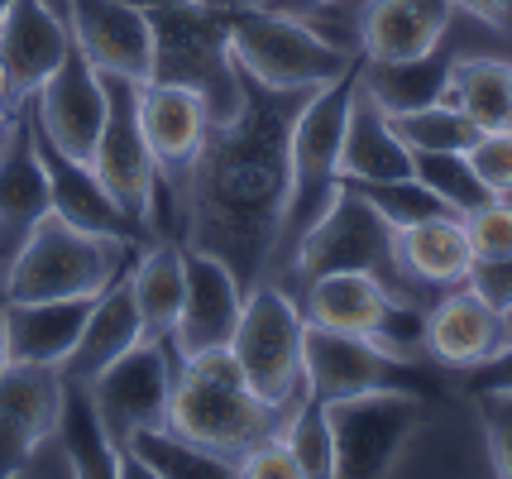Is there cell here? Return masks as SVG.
<instances>
[{"label":"cell","instance_id":"1","mask_svg":"<svg viewBox=\"0 0 512 479\" xmlns=\"http://www.w3.org/2000/svg\"><path fill=\"white\" fill-rule=\"evenodd\" d=\"M307 92H273L240 77V106L211 125L201 159L187 173L192 250L225 259L254 288L283 240L288 216V135Z\"/></svg>","mask_w":512,"mask_h":479},{"label":"cell","instance_id":"2","mask_svg":"<svg viewBox=\"0 0 512 479\" xmlns=\"http://www.w3.org/2000/svg\"><path fill=\"white\" fill-rule=\"evenodd\" d=\"M283 422H288V412L268 408L264 398L249 388V379L240 374L235 355H230V345L192 355V360L178 365L173 403H168V427L178 436H187V441L235 460L254 441L283 432Z\"/></svg>","mask_w":512,"mask_h":479},{"label":"cell","instance_id":"3","mask_svg":"<svg viewBox=\"0 0 512 479\" xmlns=\"http://www.w3.org/2000/svg\"><path fill=\"white\" fill-rule=\"evenodd\" d=\"M154 29V72L149 82L187 87L206 96L216 120L240 106V68L230 58L225 5L211 0H149L144 5Z\"/></svg>","mask_w":512,"mask_h":479},{"label":"cell","instance_id":"4","mask_svg":"<svg viewBox=\"0 0 512 479\" xmlns=\"http://www.w3.org/2000/svg\"><path fill=\"white\" fill-rule=\"evenodd\" d=\"M130 240H111L96 230L67 226L63 216L48 211L29 230L20 254L0 274L5 302H44V297H96L111 278L130 269Z\"/></svg>","mask_w":512,"mask_h":479},{"label":"cell","instance_id":"5","mask_svg":"<svg viewBox=\"0 0 512 479\" xmlns=\"http://www.w3.org/2000/svg\"><path fill=\"white\" fill-rule=\"evenodd\" d=\"M225 34H230V58H235L240 77H254L273 92H316L359 58V53H345L340 44L321 39L302 15L273 10V5L264 10L225 5Z\"/></svg>","mask_w":512,"mask_h":479},{"label":"cell","instance_id":"6","mask_svg":"<svg viewBox=\"0 0 512 479\" xmlns=\"http://www.w3.org/2000/svg\"><path fill=\"white\" fill-rule=\"evenodd\" d=\"M359 72H364V53L326 87L307 92V101L297 106L288 135V216H283L288 240H297L312 226L340 183V139H345L350 106L359 96Z\"/></svg>","mask_w":512,"mask_h":479},{"label":"cell","instance_id":"7","mask_svg":"<svg viewBox=\"0 0 512 479\" xmlns=\"http://www.w3.org/2000/svg\"><path fill=\"white\" fill-rule=\"evenodd\" d=\"M302 369H307V398H316V403L374 393V388H398V393H417V398L446 393L441 374L417 365L412 355H402L374 336L331 331L316 321H307V331H302Z\"/></svg>","mask_w":512,"mask_h":479},{"label":"cell","instance_id":"8","mask_svg":"<svg viewBox=\"0 0 512 479\" xmlns=\"http://www.w3.org/2000/svg\"><path fill=\"white\" fill-rule=\"evenodd\" d=\"M422 408L426 398L398 393V388H374V393H350V398L321 403V422H326V441H331V475H393L407 441L422 427Z\"/></svg>","mask_w":512,"mask_h":479},{"label":"cell","instance_id":"9","mask_svg":"<svg viewBox=\"0 0 512 479\" xmlns=\"http://www.w3.org/2000/svg\"><path fill=\"white\" fill-rule=\"evenodd\" d=\"M302 331H307V317L297 312V302L283 288L254 283L245 293V312L230 336V355L249 379V388L278 412H292L297 398L307 393Z\"/></svg>","mask_w":512,"mask_h":479},{"label":"cell","instance_id":"10","mask_svg":"<svg viewBox=\"0 0 512 479\" xmlns=\"http://www.w3.org/2000/svg\"><path fill=\"white\" fill-rule=\"evenodd\" d=\"M139 82H125V77H106V125H101V139L91 149V168L96 178L111 187V197L125 211H130L139 226L149 230L154 221H168L178 197L158 183V163L149 154V139L139 130Z\"/></svg>","mask_w":512,"mask_h":479},{"label":"cell","instance_id":"11","mask_svg":"<svg viewBox=\"0 0 512 479\" xmlns=\"http://www.w3.org/2000/svg\"><path fill=\"white\" fill-rule=\"evenodd\" d=\"M292 269L302 278L355 269V274H374L388 283V274L398 269V259H393V226L359 197L355 187L335 183L331 202L321 206V216L297 235Z\"/></svg>","mask_w":512,"mask_h":479},{"label":"cell","instance_id":"12","mask_svg":"<svg viewBox=\"0 0 512 479\" xmlns=\"http://www.w3.org/2000/svg\"><path fill=\"white\" fill-rule=\"evenodd\" d=\"M307 321L331 326V331L374 336V341L393 345L402 355H407L412 345H422V326H426L422 312L407 307L383 278L355 274V269L312 278V288H307Z\"/></svg>","mask_w":512,"mask_h":479},{"label":"cell","instance_id":"13","mask_svg":"<svg viewBox=\"0 0 512 479\" xmlns=\"http://www.w3.org/2000/svg\"><path fill=\"white\" fill-rule=\"evenodd\" d=\"M168 355H173L168 341H139L96 379H87L115 446H125L130 436L149 432V427H168V403H173V379H178Z\"/></svg>","mask_w":512,"mask_h":479},{"label":"cell","instance_id":"14","mask_svg":"<svg viewBox=\"0 0 512 479\" xmlns=\"http://www.w3.org/2000/svg\"><path fill=\"white\" fill-rule=\"evenodd\" d=\"M48 211L53 197H48L44 159L34 149V101L24 96L0 130V274L10 269V259Z\"/></svg>","mask_w":512,"mask_h":479},{"label":"cell","instance_id":"15","mask_svg":"<svg viewBox=\"0 0 512 479\" xmlns=\"http://www.w3.org/2000/svg\"><path fill=\"white\" fill-rule=\"evenodd\" d=\"M63 15L77 48L101 77H125L139 87L149 82L154 29L144 15V0H63Z\"/></svg>","mask_w":512,"mask_h":479},{"label":"cell","instance_id":"16","mask_svg":"<svg viewBox=\"0 0 512 479\" xmlns=\"http://www.w3.org/2000/svg\"><path fill=\"white\" fill-rule=\"evenodd\" d=\"M182 264H187V293H182V312L173 336H168V350L178 360H192V355L230 345L235 326H240V312H245L249 288L235 278V269L225 259H216L206 250L182 245Z\"/></svg>","mask_w":512,"mask_h":479},{"label":"cell","instance_id":"17","mask_svg":"<svg viewBox=\"0 0 512 479\" xmlns=\"http://www.w3.org/2000/svg\"><path fill=\"white\" fill-rule=\"evenodd\" d=\"M134 106H139V130L149 139V154L158 163V183L168 187L173 197H182L187 173L201 159L206 135L216 125L206 96L187 92V87H168V82H144Z\"/></svg>","mask_w":512,"mask_h":479},{"label":"cell","instance_id":"18","mask_svg":"<svg viewBox=\"0 0 512 479\" xmlns=\"http://www.w3.org/2000/svg\"><path fill=\"white\" fill-rule=\"evenodd\" d=\"M63 393L58 365H10L0 369V479L24 475L53 436Z\"/></svg>","mask_w":512,"mask_h":479},{"label":"cell","instance_id":"19","mask_svg":"<svg viewBox=\"0 0 512 479\" xmlns=\"http://www.w3.org/2000/svg\"><path fill=\"white\" fill-rule=\"evenodd\" d=\"M34 115H39V130L63 154L91 159L101 125H106V77L91 68V58L77 48V39L63 53V63L53 68V77L34 92Z\"/></svg>","mask_w":512,"mask_h":479},{"label":"cell","instance_id":"20","mask_svg":"<svg viewBox=\"0 0 512 479\" xmlns=\"http://www.w3.org/2000/svg\"><path fill=\"white\" fill-rule=\"evenodd\" d=\"M34 149L44 159V178H48V197H53V216H63L67 226L96 230V235H111V240H130L139 245L149 230L134 221L125 206L111 197V187L96 178V168L87 159H72L63 154L53 139L39 130V115H34Z\"/></svg>","mask_w":512,"mask_h":479},{"label":"cell","instance_id":"21","mask_svg":"<svg viewBox=\"0 0 512 479\" xmlns=\"http://www.w3.org/2000/svg\"><path fill=\"white\" fill-rule=\"evenodd\" d=\"M422 345L436 365L474 369L503 345V307L474 283H455L422 326Z\"/></svg>","mask_w":512,"mask_h":479},{"label":"cell","instance_id":"22","mask_svg":"<svg viewBox=\"0 0 512 479\" xmlns=\"http://www.w3.org/2000/svg\"><path fill=\"white\" fill-rule=\"evenodd\" d=\"M67 48L72 29L53 0H10L0 10V58L24 96H34L53 77Z\"/></svg>","mask_w":512,"mask_h":479},{"label":"cell","instance_id":"23","mask_svg":"<svg viewBox=\"0 0 512 479\" xmlns=\"http://www.w3.org/2000/svg\"><path fill=\"white\" fill-rule=\"evenodd\" d=\"M450 20H455L450 0H369L359 20V53L369 63L431 53L441 48Z\"/></svg>","mask_w":512,"mask_h":479},{"label":"cell","instance_id":"24","mask_svg":"<svg viewBox=\"0 0 512 479\" xmlns=\"http://www.w3.org/2000/svg\"><path fill=\"white\" fill-rule=\"evenodd\" d=\"M96 297H44V302H5V350L20 365H58L87 326Z\"/></svg>","mask_w":512,"mask_h":479},{"label":"cell","instance_id":"25","mask_svg":"<svg viewBox=\"0 0 512 479\" xmlns=\"http://www.w3.org/2000/svg\"><path fill=\"white\" fill-rule=\"evenodd\" d=\"M393 259L402 278H417L426 288H455L474 278V245L465 216H426L393 230Z\"/></svg>","mask_w":512,"mask_h":479},{"label":"cell","instance_id":"26","mask_svg":"<svg viewBox=\"0 0 512 479\" xmlns=\"http://www.w3.org/2000/svg\"><path fill=\"white\" fill-rule=\"evenodd\" d=\"M139 341H144V321H139V307H134L130 293V269H125L96 293L87 326H82V336L72 345V355L63 360V374L67 379H96L111 360H120Z\"/></svg>","mask_w":512,"mask_h":479},{"label":"cell","instance_id":"27","mask_svg":"<svg viewBox=\"0 0 512 479\" xmlns=\"http://www.w3.org/2000/svg\"><path fill=\"white\" fill-rule=\"evenodd\" d=\"M63 456L67 475L82 479H106L120 475V446L111 441L96 398H91L87 379H67L63 374V393H58V417H53V436H48Z\"/></svg>","mask_w":512,"mask_h":479},{"label":"cell","instance_id":"28","mask_svg":"<svg viewBox=\"0 0 512 479\" xmlns=\"http://www.w3.org/2000/svg\"><path fill=\"white\" fill-rule=\"evenodd\" d=\"M340 178L345 183H388V178H412V149L398 139L393 120L364 96L359 87L350 106V125L340 139Z\"/></svg>","mask_w":512,"mask_h":479},{"label":"cell","instance_id":"29","mask_svg":"<svg viewBox=\"0 0 512 479\" xmlns=\"http://www.w3.org/2000/svg\"><path fill=\"white\" fill-rule=\"evenodd\" d=\"M450 63L455 58H450L446 48H431V53H417V58H388V63H369L364 58L359 87L388 115L436 106L450 92Z\"/></svg>","mask_w":512,"mask_h":479},{"label":"cell","instance_id":"30","mask_svg":"<svg viewBox=\"0 0 512 479\" xmlns=\"http://www.w3.org/2000/svg\"><path fill=\"white\" fill-rule=\"evenodd\" d=\"M130 293L144 321V341H168L182 312V293H187V264H182V245L163 240L149 254H139L130 264Z\"/></svg>","mask_w":512,"mask_h":479},{"label":"cell","instance_id":"31","mask_svg":"<svg viewBox=\"0 0 512 479\" xmlns=\"http://www.w3.org/2000/svg\"><path fill=\"white\" fill-rule=\"evenodd\" d=\"M120 460L139 465V475L149 479H225L235 475V460L206 451L197 441L178 436L173 427H149V432L130 436L120 446Z\"/></svg>","mask_w":512,"mask_h":479},{"label":"cell","instance_id":"32","mask_svg":"<svg viewBox=\"0 0 512 479\" xmlns=\"http://www.w3.org/2000/svg\"><path fill=\"white\" fill-rule=\"evenodd\" d=\"M508 72H512V63H498V58H455L450 63L446 101L460 106L479 130H508L512 125Z\"/></svg>","mask_w":512,"mask_h":479},{"label":"cell","instance_id":"33","mask_svg":"<svg viewBox=\"0 0 512 479\" xmlns=\"http://www.w3.org/2000/svg\"><path fill=\"white\" fill-rule=\"evenodd\" d=\"M388 120H393L398 139L412 154H469V144L484 135V130H479L460 106H450V101L417 106V111H398V115H388Z\"/></svg>","mask_w":512,"mask_h":479},{"label":"cell","instance_id":"34","mask_svg":"<svg viewBox=\"0 0 512 479\" xmlns=\"http://www.w3.org/2000/svg\"><path fill=\"white\" fill-rule=\"evenodd\" d=\"M412 178L431 187L455 216H469L474 206H484L493 197L489 187L479 183L469 154H412Z\"/></svg>","mask_w":512,"mask_h":479},{"label":"cell","instance_id":"35","mask_svg":"<svg viewBox=\"0 0 512 479\" xmlns=\"http://www.w3.org/2000/svg\"><path fill=\"white\" fill-rule=\"evenodd\" d=\"M345 183V178H340ZM345 187H355L364 202L379 211L383 221L393 230L402 226H412V221H426V216H455L431 187H422L417 178H388V183H345Z\"/></svg>","mask_w":512,"mask_h":479},{"label":"cell","instance_id":"36","mask_svg":"<svg viewBox=\"0 0 512 479\" xmlns=\"http://www.w3.org/2000/svg\"><path fill=\"white\" fill-rule=\"evenodd\" d=\"M283 436H288V446L302 460V479L331 475V441H326V422H321V403L316 398H307V393L297 398V408L283 422Z\"/></svg>","mask_w":512,"mask_h":479},{"label":"cell","instance_id":"37","mask_svg":"<svg viewBox=\"0 0 512 479\" xmlns=\"http://www.w3.org/2000/svg\"><path fill=\"white\" fill-rule=\"evenodd\" d=\"M469 245H474V269L484 264H508L512 259V202L508 197H489L465 216Z\"/></svg>","mask_w":512,"mask_h":479},{"label":"cell","instance_id":"38","mask_svg":"<svg viewBox=\"0 0 512 479\" xmlns=\"http://www.w3.org/2000/svg\"><path fill=\"white\" fill-rule=\"evenodd\" d=\"M235 479H302V460L288 446V436L273 432L235 456Z\"/></svg>","mask_w":512,"mask_h":479},{"label":"cell","instance_id":"39","mask_svg":"<svg viewBox=\"0 0 512 479\" xmlns=\"http://www.w3.org/2000/svg\"><path fill=\"white\" fill-rule=\"evenodd\" d=\"M469 163L493 197H512V125L508 130H484L469 144Z\"/></svg>","mask_w":512,"mask_h":479},{"label":"cell","instance_id":"40","mask_svg":"<svg viewBox=\"0 0 512 479\" xmlns=\"http://www.w3.org/2000/svg\"><path fill=\"white\" fill-rule=\"evenodd\" d=\"M474 408L489 436V456L493 475L512 479V393H474Z\"/></svg>","mask_w":512,"mask_h":479},{"label":"cell","instance_id":"41","mask_svg":"<svg viewBox=\"0 0 512 479\" xmlns=\"http://www.w3.org/2000/svg\"><path fill=\"white\" fill-rule=\"evenodd\" d=\"M465 393H512V341H503L489 360L465 369Z\"/></svg>","mask_w":512,"mask_h":479},{"label":"cell","instance_id":"42","mask_svg":"<svg viewBox=\"0 0 512 479\" xmlns=\"http://www.w3.org/2000/svg\"><path fill=\"white\" fill-rule=\"evenodd\" d=\"M455 10H469L474 20H484L489 29H503L512 34V0H450Z\"/></svg>","mask_w":512,"mask_h":479},{"label":"cell","instance_id":"43","mask_svg":"<svg viewBox=\"0 0 512 479\" xmlns=\"http://www.w3.org/2000/svg\"><path fill=\"white\" fill-rule=\"evenodd\" d=\"M479 293H489L498 307L512 297V259L508 264H484V269H474V278H469Z\"/></svg>","mask_w":512,"mask_h":479},{"label":"cell","instance_id":"44","mask_svg":"<svg viewBox=\"0 0 512 479\" xmlns=\"http://www.w3.org/2000/svg\"><path fill=\"white\" fill-rule=\"evenodd\" d=\"M24 101V92L15 87V77H10V68H5V58H0V111H15Z\"/></svg>","mask_w":512,"mask_h":479},{"label":"cell","instance_id":"45","mask_svg":"<svg viewBox=\"0 0 512 479\" xmlns=\"http://www.w3.org/2000/svg\"><path fill=\"white\" fill-rule=\"evenodd\" d=\"M321 5H335V0H273V10H288V15H302V10H321Z\"/></svg>","mask_w":512,"mask_h":479},{"label":"cell","instance_id":"46","mask_svg":"<svg viewBox=\"0 0 512 479\" xmlns=\"http://www.w3.org/2000/svg\"><path fill=\"white\" fill-rule=\"evenodd\" d=\"M10 365V350H5V297H0V369Z\"/></svg>","mask_w":512,"mask_h":479},{"label":"cell","instance_id":"47","mask_svg":"<svg viewBox=\"0 0 512 479\" xmlns=\"http://www.w3.org/2000/svg\"><path fill=\"white\" fill-rule=\"evenodd\" d=\"M503 341H512V297L503 302Z\"/></svg>","mask_w":512,"mask_h":479},{"label":"cell","instance_id":"48","mask_svg":"<svg viewBox=\"0 0 512 479\" xmlns=\"http://www.w3.org/2000/svg\"><path fill=\"white\" fill-rule=\"evenodd\" d=\"M5 115H10V111H0V130H5Z\"/></svg>","mask_w":512,"mask_h":479},{"label":"cell","instance_id":"49","mask_svg":"<svg viewBox=\"0 0 512 479\" xmlns=\"http://www.w3.org/2000/svg\"><path fill=\"white\" fill-rule=\"evenodd\" d=\"M508 92H512V72H508Z\"/></svg>","mask_w":512,"mask_h":479},{"label":"cell","instance_id":"50","mask_svg":"<svg viewBox=\"0 0 512 479\" xmlns=\"http://www.w3.org/2000/svg\"><path fill=\"white\" fill-rule=\"evenodd\" d=\"M5 5H10V0H0V10H5Z\"/></svg>","mask_w":512,"mask_h":479}]
</instances>
